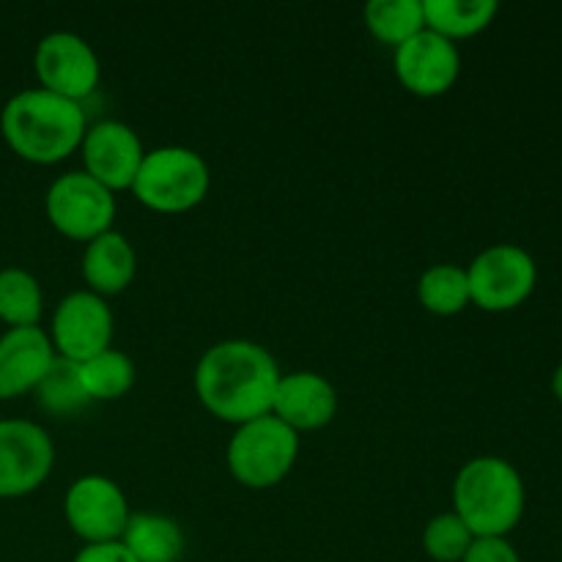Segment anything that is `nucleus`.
<instances>
[{"instance_id":"obj_22","label":"nucleus","mask_w":562,"mask_h":562,"mask_svg":"<svg viewBox=\"0 0 562 562\" xmlns=\"http://www.w3.org/2000/svg\"><path fill=\"white\" fill-rule=\"evenodd\" d=\"M33 398H36V404L42 406L47 415L55 417H69L91 404L86 387H82L80 366L71 360H64V357L58 355H55L53 366L47 368L42 382L33 390Z\"/></svg>"},{"instance_id":"obj_4","label":"nucleus","mask_w":562,"mask_h":562,"mask_svg":"<svg viewBox=\"0 0 562 562\" xmlns=\"http://www.w3.org/2000/svg\"><path fill=\"white\" fill-rule=\"evenodd\" d=\"M212 187L209 162L190 146H159L146 151L132 195L159 214H181L203 203Z\"/></svg>"},{"instance_id":"obj_26","label":"nucleus","mask_w":562,"mask_h":562,"mask_svg":"<svg viewBox=\"0 0 562 562\" xmlns=\"http://www.w3.org/2000/svg\"><path fill=\"white\" fill-rule=\"evenodd\" d=\"M71 562H137V560L126 552L124 543L113 541V543H88V547H82L80 552L75 554V560Z\"/></svg>"},{"instance_id":"obj_6","label":"nucleus","mask_w":562,"mask_h":562,"mask_svg":"<svg viewBox=\"0 0 562 562\" xmlns=\"http://www.w3.org/2000/svg\"><path fill=\"white\" fill-rule=\"evenodd\" d=\"M472 305L486 313H508L525 305L538 285V263L525 247L492 245L467 267Z\"/></svg>"},{"instance_id":"obj_10","label":"nucleus","mask_w":562,"mask_h":562,"mask_svg":"<svg viewBox=\"0 0 562 562\" xmlns=\"http://www.w3.org/2000/svg\"><path fill=\"white\" fill-rule=\"evenodd\" d=\"M64 516L71 532L88 547L121 541L132 510L124 488L113 477L82 475L66 492Z\"/></svg>"},{"instance_id":"obj_17","label":"nucleus","mask_w":562,"mask_h":562,"mask_svg":"<svg viewBox=\"0 0 562 562\" xmlns=\"http://www.w3.org/2000/svg\"><path fill=\"white\" fill-rule=\"evenodd\" d=\"M121 543L137 562H179L184 554V530L162 514H132Z\"/></svg>"},{"instance_id":"obj_24","label":"nucleus","mask_w":562,"mask_h":562,"mask_svg":"<svg viewBox=\"0 0 562 562\" xmlns=\"http://www.w3.org/2000/svg\"><path fill=\"white\" fill-rule=\"evenodd\" d=\"M472 541H475V536L453 510L428 519L426 530H423V552L434 562H461Z\"/></svg>"},{"instance_id":"obj_23","label":"nucleus","mask_w":562,"mask_h":562,"mask_svg":"<svg viewBox=\"0 0 562 562\" xmlns=\"http://www.w3.org/2000/svg\"><path fill=\"white\" fill-rule=\"evenodd\" d=\"M80 376L91 404L93 401H119L135 384V362L124 351L110 346L102 355L80 362Z\"/></svg>"},{"instance_id":"obj_13","label":"nucleus","mask_w":562,"mask_h":562,"mask_svg":"<svg viewBox=\"0 0 562 562\" xmlns=\"http://www.w3.org/2000/svg\"><path fill=\"white\" fill-rule=\"evenodd\" d=\"M393 64L401 86L423 99L448 93L461 75L459 44L428 31V27L395 47Z\"/></svg>"},{"instance_id":"obj_12","label":"nucleus","mask_w":562,"mask_h":562,"mask_svg":"<svg viewBox=\"0 0 562 562\" xmlns=\"http://www.w3.org/2000/svg\"><path fill=\"white\" fill-rule=\"evenodd\" d=\"M82 170L110 192L132 190L135 176L140 170L146 148L140 135L130 124L115 119L97 121L86 130L82 137Z\"/></svg>"},{"instance_id":"obj_16","label":"nucleus","mask_w":562,"mask_h":562,"mask_svg":"<svg viewBox=\"0 0 562 562\" xmlns=\"http://www.w3.org/2000/svg\"><path fill=\"white\" fill-rule=\"evenodd\" d=\"M137 274V252L121 231H108L86 245L82 252V280L88 291L99 296H115L132 285Z\"/></svg>"},{"instance_id":"obj_11","label":"nucleus","mask_w":562,"mask_h":562,"mask_svg":"<svg viewBox=\"0 0 562 562\" xmlns=\"http://www.w3.org/2000/svg\"><path fill=\"white\" fill-rule=\"evenodd\" d=\"M55 464L47 428L33 420H0V499L27 497L44 486Z\"/></svg>"},{"instance_id":"obj_3","label":"nucleus","mask_w":562,"mask_h":562,"mask_svg":"<svg viewBox=\"0 0 562 562\" xmlns=\"http://www.w3.org/2000/svg\"><path fill=\"white\" fill-rule=\"evenodd\" d=\"M527 488L519 470L499 456H477L453 481V514L475 538H508L525 516Z\"/></svg>"},{"instance_id":"obj_19","label":"nucleus","mask_w":562,"mask_h":562,"mask_svg":"<svg viewBox=\"0 0 562 562\" xmlns=\"http://www.w3.org/2000/svg\"><path fill=\"white\" fill-rule=\"evenodd\" d=\"M362 16H366V27L371 31V36L393 49L426 31L423 0H371L362 9Z\"/></svg>"},{"instance_id":"obj_14","label":"nucleus","mask_w":562,"mask_h":562,"mask_svg":"<svg viewBox=\"0 0 562 562\" xmlns=\"http://www.w3.org/2000/svg\"><path fill=\"white\" fill-rule=\"evenodd\" d=\"M272 415L296 434L318 431L338 415V390L316 371H291L280 376Z\"/></svg>"},{"instance_id":"obj_20","label":"nucleus","mask_w":562,"mask_h":562,"mask_svg":"<svg viewBox=\"0 0 562 562\" xmlns=\"http://www.w3.org/2000/svg\"><path fill=\"white\" fill-rule=\"evenodd\" d=\"M44 313L42 283L22 267L0 269V322L9 329L38 327Z\"/></svg>"},{"instance_id":"obj_15","label":"nucleus","mask_w":562,"mask_h":562,"mask_svg":"<svg viewBox=\"0 0 562 562\" xmlns=\"http://www.w3.org/2000/svg\"><path fill=\"white\" fill-rule=\"evenodd\" d=\"M53 360V340L42 327L5 329L0 335V401L33 393Z\"/></svg>"},{"instance_id":"obj_9","label":"nucleus","mask_w":562,"mask_h":562,"mask_svg":"<svg viewBox=\"0 0 562 562\" xmlns=\"http://www.w3.org/2000/svg\"><path fill=\"white\" fill-rule=\"evenodd\" d=\"M113 311L108 300L93 291L80 289L66 294L55 305L53 324H49V340L55 355L71 362H86L102 355L113 344Z\"/></svg>"},{"instance_id":"obj_7","label":"nucleus","mask_w":562,"mask_h":562,"mask_svg":"<svg viewBox=\"0 0 562 562\" xmlns=\"http://www.w3.org/2000/svg\"><path fill=\"white\" fill-rule=\"evenodd\" d=\"M44 212L60 236L88 245L97 236L113 231L115 192L91 179L86 170H69L49 184Z\"/></svg>"},{"instance_id":"obj_1","label":"nucleus","mask_w":562,"mask_h":562,"mask_svg":"<svg viewBox=\"0 0 562 562\" xmlns=\"http://www.w3.org/2000/svg\"><path fill=\"white\" fill-rule=\"evenodd\" d=\"M280 366L267 346L256 340L231 338L209 346L198 360L192 384L209 415L241 426L256 417L272 415Z\"/></svg>"},{"instance_id":"obj_18","label":"nucleus","mask_w":562,"mask_h":562,"mask_svg":"<svg viewBox=\"0 0 562 562\" xmlns=\"http://www.w3.org/2000/svg\"><path fill=\"white\" fill-rule=\"evenodd\" d=\"M426 27L439 36L459 42L486 31L497 16V0H423Z\"/></svg>"},{"instance_id":"obj_21","label":"nucleus","mask_w":562,"mask_h":562,"mask_svg":"<svg viewBox=\"0 0 562 562\" xmlns=\"http://www.w3.org/2000/svg\"><path fill=\"white\" fill-rule=\"evenodd\" d=\"M417 300L434 316H459L467 305H472L467 269L456 263L428 267L417 280Z\"/></svg>"},{"instance_id":"obj_5","label":"nucleus","mask_w":562,"mask_h":562,"mask_svg":"<svg viewBox=\"0 0 562 562\" xmlns=\"http://www.w3.org/2000/svg\"><path fill=\"white\" fill-rule=\"evenodd\" d=\"M300 434L294 428L274 415H263L234 428V437L225 448V464L236 483L263 492L289 477L300 459Z\"/></svg>"},{"instance_id":"obj_2","label":"nucleus","mask_w":562,"mask_h":562,"mask_svg":"<svg viewBox=\"0 0 562 562\" xmlns=\"http://www.w3.org/2000/svg\"><path fill=\"white\" fill-rule=\"evenodd\" d=\"M86 130L88 119L82 104L44 88L14 93L0 110V135L5 146L33 165L64 162L80 151Z\"/></svg>"},{"instance_id":"obj_27","label":"nucleus","mask_w":562,"mask_h":562,"mask_svg":"<svg viewBox=\"0 0 562 562\" xmlns=\"http://www.w3.org/2000/svg\"><path fill=\"white\" fill-rule=\"evenodd\" d=\"M552 393H554V398L562 404V362L554 368V373H552Z\"/></svg>"},{"instance_id":"obj_8","label":"nucleus","mask_w":562,"mask_h":562,"mask_svg":"<svg viewBox=\"0 0 562 562\" xmlns=\"http://www.w3.org/2000/svg\"><path fill=\"white\" fill-rule=\"evenodd\" d=\"M38 88L82 104L102 80V64L91 44L71 31H53L36 44L33 53Z\"/></svg>"},{"instance_id":"obj_25","label":"nucleus","mask_w":562,"mask_h":562,"mask_svg":"<svg viewBox=\"0 0 562 562\" xmlns=\"http://www.w3.org/2000/svg\"><path fill=\"white\" fill-rule=\"evenodd\" d=\"M461 562H521L508 538H475Z\"/></svg>"}]
</instances>
